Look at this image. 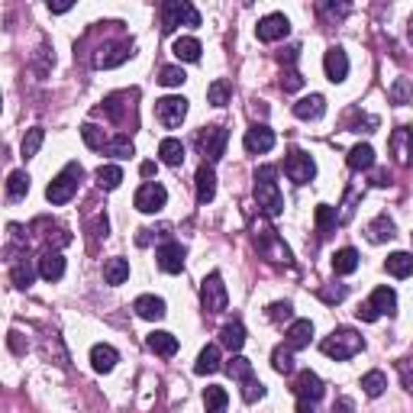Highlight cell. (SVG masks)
Segmentation results:
<instances>
[{"instance_id":"cell-1","label":"cell","mask_w":413,"mask_h":413,"mask_svg":"<svg viewBox=\"0 0 413 413\" xmlns=\"http://www.w3.org/2000/svg\"><path fill=\"white\" fill-rule=\"evenodd\" d=\"M275 175L278 171L271 168V165H261V168L255 171V204H259L268 216H278L284 210V197H281V191H278Z\"/></svg>"},{"instance_id":"cell-2","label":"cell","mask_w":413,"mask_h":413,"mask_svg":"<svg viewBox=\"0 0 413 413\" xmlns=\"http://www.w3.org/2000/svg\"><path fill=\"white\" fill-rule=\"evenodd\" d=\"M81 178H85V168H81L78 161H68V165H65V168H61L58 175L49 181V187H46L49 204H55V207L68 204V200L78 194V184H81Z\"/></svg>"},{"instance_id":"cell-3","label":"cell","mask_w":413,"mask_h":413,"mask_svg":"<svg viewBox=\"0 0 413 413\" xmlns=\"http://www.w3.org/2000/svg\"><path fill=\"white\" fill-rule=\"evenodd\" d=\"M362 336L355 333V329H349V326H339V329H333L326 339L320 343V349H323V355H329V359H336V362H345V359H352L355 352H362Z\"/></svg>"},{"instance_id":"cell-4","label":"cell","mask_w":413,"mask_h":413,"mask_svg":"<svg viewBox=\"0 0 413 413\" xmlns=\"http://www.w3.org/2000/svg\"><path fill=\"white\" fill-rule=\"evenodd\" d=\"M178 26H200V13L187 4V0H168L161 7V30L175 32Z\"/></svg>"},{"instance_id":"cell-5","label":"cell","mask_w":413,"mask_h":413,"mask_svg":"<svg viewBox=\"0 0 413 413\" xmlns=\"http://www.w3.org/2000/svg\"><path fill=\"white\" fill-rule=\"evenodd\" d=\"M200 304H204L207 314H223L226 310V284H223L220 271L204 278V284H200Z\"/></svg>"},{"instance_id":"cell-6","label":"cell","mask_w":413,"mask_h":413,"mask_svg":"<svg viewBox=\"0 0 413 413\" xmlns=\"http://www.w3.org/2000/svg\"><path fill=\"white\" fill-rule=\"evenodd\" d=\"M284 171H288V178H291L294 184H310L316 175V165L314 159L307 152H300V149H291L288 152V159H284Z\"/></svg>"},{"instance_id":"cell-7","label":"cell","mask_w":413,"mask_h":413,"mask_svg":"<svg viewBox=\"0 0 413 413\" xmlns=\"http://www.w3.org/2000/svg\"><path fill=\"white\" fill-rule=\"evenodd\" d=\"M155 116H159V123L165 126V130H175V126H181L184 116H187V100H184V97H161V100H155Z\"/></svg>"},{"instance_id":"cell-8","label":"cell","mask_w":413,"mask_h":413,"mask_svg":"<svg viewBox=\"0 0 413 413\" xmlns=\"http://www.w3.org/2000/svg\"><path fill=\"white\" fill-rule=\"evenodd\" d=\"M165 200H168V191H165L159 181H146L136 191V210H142V214H159L161 207H165Z\"/></svg>"},{"instance_id":"cell-9","label":"cell","mask_w":413,"mask_h":413,"mask_svg":"<svg viewBox=\"0 0 413 413\" xmlns=\"http://www.w3.org/2000/svg\"><path fill=\"white\" fill-rule=\"evenodd\" d=\"M291 32V20L284 13H268L259 20V26H255V36L261 39V42H278V39H284Z\"/></svg>"},{"instance_id":"cell-10","label":"cell","mask_w":413,"mask_h":413,"mask_svg":"<svg viewBox=\"0 0 413 413\" xmlns=\"http://www.w3.org/2000/svg\"><path fill=\"white\" fill-rule=\"evenodd\" d=\"M226 139H230V132L223 130V126H210V130H204L197 136L200 149H204V155L210 161H220L223 152H226Z\"/></svg>"},{"instance_id":"cell-11","label":"cell","mask_w":413,"mask_h":413,"mask_svg":"<svg viewBox=\"0 0 413 413\" xmlns=\"http://www.w3.org/2000/svg\"><path fill=\"white\" fill-rule=\"evenodd\" d=\"M294 394H297V400H310V404H316V400L323 397V381L316 371H300L297 378H294Z\"/></svg>"},{"instance_id":"cell-12","label":"cell","mask_w":413,"mask_h":413,"mask_svg":"<svg viewBox=\"0 0 413 413\" xmlns=\"http://www.w3.org/2000/svg\"><path fill=\"white\" fill-rule=\"evenodd\" d=\"M323 68H326L329 81L339 85V81H345V75H349V55H345L339 46H333L326 55H323Z\"/></svg>"},{"instance_id":"cell-13","label":"cell","mask_w":413,"mask_h":413,"mask_svg":"<svg viewBox=\"0 0 413 413\" xmlns=\"http://www.w3.org/2000/svg\"><path fill=\"white\" fill-rule=\"evenodd\" d=\"M245 152H252V155H265L275 149V132L268 130V126H252V130L245 132Z\"/></svg>"},{"instance_id":"cell-14","label":"cell","mask_w":413,"mask_h":413,"mask_svg":"<svg viewBox=\"0 0 413 413\" xmlns=\"http://www.w3.org/2000/svg\"><path fill=\"white\" fill-rule=\"evenodd\" d=\"M155 259H159V268L161 271H168V275H178L184 268V245L181 242H165L155 252Z\"/></svg>"},{"instance_id":"cell-15","label":"cell","mask_w":413,"mask_h":413,"mask_svg":"<svg viewBox=\"0 0 413 413\" xmlns=\"http://www.w3.org/2000/svg\"><path fill=\"white\" fill-rule=\"evenodd\" d=\"M130 55H132V42H113V46L100 49L94 65H97V68H116V65H123Z\"/></svg>"},{"instance_id":"cell-16","label":"cell","mask_w":413,"mask_h":413,"mask_svg":"<svg viewBox=\"0 0 413 413\" xmlns=\"http://www.w3.org/2000/svg\"><path fill=\"white\" fill-rule=\"evenodd\" d=\"M323 113H326L323 94H310V97H300L297 104H294V116H300V120H320Z\"/></svg>"},{"instance_id":"cell-17","label":"cell","mask_w":413,"mask_h":413,"mask_svg":"<svg viewBox=\"0 0 413 413\" xmlns=\"http://www.w3.org/2000/svg\"><path fill=\"white\" fill-rule=\"evenodd\" d=\"M120 362V355H116V349L113 345H104V343H97L91 349V365H94V371H100V375H107V371H113V365Z\"/></svg>"},{"instance_id":"cell-18","label":"cell","mask_w":413,"mask_h":413,"mask_svg":"<svg viewBox=\"0 0 413 413\" xmlns=\"http://www.w3.org/2000/svg\"><path fill=\"white\" fill-rule=\"evenodd\" d=\"M132 310H136L142 320H161V316H165V300L155 297V294H142V297H136Z\"/></svg>"},{"instance_id":"cell-19","label":"cell","mask_w":413,"mask_h":413,"mask_svg":"<svg viewBox=\"0 0 413 413\" xmlns=\"http://www.w3.org/2000/svg\"><path fill=\"white\" fill-rule=\"evenodd\" d=\"M310 336H314V323L310 320H294L291 329H288V349H307L310 345Z\"/></svg>"},{"instance_id":"cell-20","label":"cell","mask_w":413,"mask_h":413,"mask_svg":"<svg viewBox=\"0 0 413 413\" xmlns=\"http://www.w3.org/2000/svg\"><path fill=\"white\" fill-rule=\"evenodd\" d=\"M390 149H394V155H397L400 165H407V161L413 159V132L407 130V126L394 130V136H390Z\"/></svg>"},{"instance_id":"cell-21","label":"cell","mask_w":413,"mask_h":413,"mask_svg":"<svg viewBox=\"0 0 413 413\" xmlns=\"http://www.w3.org/2000/svg\"><path fill=\"white\" fill-rule=\"evenodd\" d=\"M216 197V175L210 165H200L197 168V200L200 204H210Z\"/></svg>"},{"instance_id":"cell-22","label":"cell","mask_w":413,"mask_h":413,"mask_svg":"<svg viewBox=\"0 0 413 413\" xmlns=\"http://www.w3.org/2000/svg\"><path fill=\"white\" fill-rule=\"evenodd\" d=\"M220 345H226L230 352H239L245 345V326L239 320H233V323H226V326L220 329Z\"/></svg>"},{"instance_id":"cell-23","label":"cell","mask_w":413,"mask_h":413,"mask_svg":"<svg viewBox=\"0 0 413 413\" xmlns=\"http://www.w3.org/2000/svg\"><path fill=\"white\" fill-rule=\"evenodd\" d=\"M39 275L46 278V281H58V278L65 275V259H61V252L42 255V259H39Z\"/></svg>"},{"instance_id":"cell-24","label":"cell","mask_w":413,"mask_h":413,"mask_svg":"<svg viewBox=\"0 0 413 413\" xmlns=\"http://www.w3.org/2000/svg\"><path fill=\"white\" fill-rule=\"evenodd\" d=\"M220 368H223L220 345H207L204 352L197 355V365H194V371H197V375H214V371H220Z\"/></svg>"},{"instance_id":"cell-25","label":"cell","mask_w":413,"mask_h":413,"mask_svg":"<svg viewBox=\"0 0 413 413\" xmlns=\"http://www.w3.org/2000/svg\"><path fill=\"white\" fill-rule=\"evenodd\" d=\"M368 304L375 307V314L378 316H384V314H394V310H397V294L390 291V288H375V294H371V300H368Z\"/></svg>"},{"instance_id":"cell-26","label":"cell","mask_w":413,"mask_h":413,"mask_svg":"<svg viewBox=\"0 0 413 413\" xmlns=\"http://www.w3.org/2000/svg\"><path fill=\"white\" fill-rule=\"evenodd\" d=\"M149 349H152L155 355H161V359H171V355L178 352V339L171 336V333H152V336H149Z\"/></svg>"},{"instance_id":"cell-27","label":"cell","mask_w":413,"mask_h":413,"mask_svg":"<svg viewBox=\"0 0 413 413\" xmlns=\"http://www.w3.org/2000/svg\"><path fill=\"white\" fill-rule=\"evenodd\" d=\"M171 52H175L178 61H197L200 58V42L194 36H181V39H175Z\"/></svg>"},{"instance_id":"cell-28","label":"cell","mask_w":413,"mask_h":413,"mask_svg":"<svg viewBox=\"0 0 413 413\" xmlns=\"http://www.w3.org/2000/svg\"><path fill=\"white\" fill-rule=\"evenodd\" d=\"M368 239L371 242H384V239H390L394 236V220H390L388 214H381V216H375V220L368 223Z\"/></svg>"},{"instance_id":"cell-29","label":"cell","mask_w":413,"mask_h":413,"mask_svg":"<svg viewBox=\"0 0 413 413\" xmlns=\"http://www.w3.org/2000/svg\"><path fill=\"white\" fill-rule=\"evenodd\" d=\"M130 278V261L126 259H107L104 261V281L107 284H123Z\"/></svg>"},{"instance_id":"cell-30","label":"cell","mask_w":413,"mask_h":413,"mask_svg":"<svg viewBox=\"0 0 413 413\" xmlns=\"http://www.w3.org/2000/svg\"><path fill=\"white\" fill-rule=\"evenodd\" d=\"M388 275H394V278H410V275H413V255H410V252H394V255H388Z\"/></svg>"},{"instance_id":"cell-31","label":"cell","mask_w":413,"mask_h":413,"mask_svg":"<svg viewBox=\"0 0 413 413\" xmlns=\"http://www.w3.org/2000/svg\"><path fill=\"white\" fill-rule=\"evenodd\" d=\"M371 165H375V149L371 146L362 142V146H355L352 152H349V168L352 171H368Z\"/></svg>"},{"instance_id":"cell-32","label":"cell","mask_w":413,"mask_h":413,"mask_svg":"<svg viewBox=\"0 0 413 413\" xmlns=\"http://www.w3.org/2000/svg\"><path fill=\"white\" fill-rule=\"evenodd\" d=\"M123 181V168L120 165H100L97 168V187L100 191H116Z\"/></svg>"},{"instance_id":"cell-33","label":"cell","mask_w":413,"mask_h":413,"mask_svg":"<svg viewBox=\"0 0 413 413\" xmlns=\"http://www.w3.org/2000/svg\"><path fill=\"white\" fill-rule=\"evenodd\" d=\"M226 404H230V397H226V390L223 388L210 384V388L204 390V410L207 413H226Z\"/></svg>"},{"instance_id":"cell-34","label":"cell","mask_w":413,"mask_h":413,"mask_svg":"<svg viewBox=\"0 0 413 413\" xmlns=\"http://www.w3.org/2000/svg\"><path fill=\"white\" fill-rule=\"evenodd\" d=\"M355 268H359V252H355V249H339V252L333 255V271H336V275H352Z\"/></svg>"},{"instance_id":"cell-35","label":"cell","mask_w":413,"mask_h":413,"mask_svg":"<svg viewBox=\"0 0 413 413\" xmlns=\"http://www.w3.org/2000/svg\"><path fill=\"white\" fill-rule=\"evenodd\" d=\"M159 155L165 165H181L184 161V146H181V139H161V146H159Z\"/></svg>"},{"instance_id":"cell-36","label":"cell","mask_w":413,"mask_h":413,"mask_svg":"<svg viewBox=\"0 0 413 413\" xmlns=\"http://www.w3.org/2000/svg\"><path fill=\"white\" fill-rule=\"evenodd\" d=\"M26 194H30V175H26V171H13V175L7 178V197L23 200Z\"/></svg>"},{"instance_id":"cell-37","label":"cell","mask_w":413,"mask_h":413,"mask_svg":"<svg viewBox=\"0 0 413 413\" xmlns=\"http://www.w3.org/2000/svg\"><path fill=\"white\" fill-rule=\"evenodd\" d=\"M271 368H275L278 375H291V371H294V349L278 345L275 352H271Z\"/></svg>"},{"instance_id":"cell-38","label":"cell","mask_w":413,"mask_h":413,"mask_svg":"<svg viewBox=\"0 0 413 413\" xmlns=\"http://www.w3.org/2000/svg\"><path fill=\"white\" fill-rule=\"evenodd\" d=\"M384 388H388V378H384V371H368V375L362 378V390H365L368 397H381Z\"/></svg>"},{"instance_id":"cell-39","label":"cell","mask_w":413,"mask_h":413,"mask_svg":"<svg viewBox=\"0 0 413 413\" xmlns=\"http://www.w3.org/2000/svg\"><path fill=\"white\" fill-rule=\"evenodd\" d=\"M223 368H226V375L236 378V381H245V378H252V362L242 359V355H233V359L226 362Z\"/></svg>"},{"instance_id":"cell-40","label":"cell","mask_w":413,"mask_h":413,"mask_svg":"<svg viewBox=\"0 0 413 413\" xmlns=\"http://www.w3.org/2000/svg\"><path fill=\"white\" fill-rule=\"evenodd\" d=\"M410 97H413V81L410 78H397L394 81V87H390V104H410Z\"/></svg>"},{"instance_id":"cell-41","label":"cell","mask_w":413,"mask_h":413,"mask_svg":"<svg viewBox=\"0 0 413 413\" xmlns=\"http://www.w3.org/2000/svg\"><path fill=\"white\" fill-rule=\"evenodd\" d=\"M316 226H320L323 236L336 230V207H329V204H320V207H316Z\"/></svg>"},{"instance_id":"cell-42","label":"cell","mask_w":413,"mask_h":413,"mask_svg":"<svg viewBox=\"0 0 413 413\" xmlns=\"http://www.w3.org/2000/svg\"><path fill=\"white\" fill-rule=\"evenodd\" d=\"M81 139H85L91 149H107V142H110V139L104 136V130L94 126V123H85V126H81Z\"/></svg>"},{"instance_id":"cell-43","label":"cell","mask_w":413,"mask_h":413,"mask_svg":"<svg viewBox=\"0 0 413 413\" xmlns=\"http://www.w3.org/2000/svg\"><path fill=\"white\" fill-rule=\"evenodd\" d=\"M10 278H13L16 288H30L32 278H36V271H32V265H30L26 259H20V261L13 265V271H10Z\"/></svg>"},{"instance_id":"cell-44","label":"cell","mask_w":413,"mask_h":413,"mask_svg":"<svg viewBox=\"0 0 413 413\" xmlns=\"http://www.w3.org/2000/svg\"><path fill=\"white\" fill-rule=\"evenodd\" d=\"M230 94H233V87H230V81H214V85H210V91H207V97H210V104H214V107H223V104H226V100H230Z\"/></svg>"},{"instance_id":"cell-45","label":"cell","mask_w":413,"mask_h":413,"mask_svg":"<svg viewBox=\"0 0 413 413\" xmlns=\"http://www.w3.org/2000/svg\"><path fill=\"white\" fill-rule=\"evenodd\" d=\"M42 139H46V132L39 130V126H32V130L26 132V136H23V146H20V149H23V159H32V155L39 152V146H42Z\"/></svg>"},{"instance_id":"cell-46","label":"cell","mask_w":413,"mask_h":413,"mask_svg":"<svg viewBox=\"0 0 413 413\" xmlns=\"http://www.w3.org/2000/svg\"><path fill=\"white\" fill-rule=\"evenodd\" d=\"M261 397H265V384H261L255 375L245 378L242 381V400L245 404H255V400H261Z\"/></svg>"},{"instance_id":"cell-47","label":"cell","mask_w":413,"mask_h":413,"mask_svg":"<svg viewBox=\"0 0 413 413\" xmlns=\"http://www.w3.org/2000/svg\"><path fill=\"white\" fill-rule=\"evenodd\" d=\"M159 81L165 87H181L184 81H187V75H184V68H178V65H168V68H161Z\"/></svg>"},{"instance_id":"cell-48","label":"cell","mask_w":413,"mask_h":413,"mask_svg":"<svg viewBox=\"0 0 413 413\" xmlns=\"http://www.w3.org/2000/svg\"><path fill=\"white\" fill-rule=\"evenodd\" d=\"M107 155H113V159H130L132 155V142L126 136H116L107 142Z\"/></svg>"},{"instance_id":"cell-49","label":"cell","mask_w":413,"mask_h":413,"mask_svg":"<svg viewBox=\"0 0 413 413\" xmlns=\"http://www.w3.org/2000/svg\"><path fill=\"white\" fill-rule=\"evenodd\" d=\"M281 87L288 94H294V91H300V87H304V78H300V71H294V68H288L281 75Z\"/></svg>"},{"instance_id":"cell-50","label":"cell","mask_w":413,"mask_h":413,"mask_svg":"<svg viewBox=\"0 0 413 413\" xmlns=\"http://www.w3.org/2000/svg\"><path fill=\"white\" fill-rule=\"evenodd\" d=\"M294 316V307L284 300V304H271L268 307V320H275V323H281V320H291Z\"/></svg>"},{"instance_id":"cell-51","label":"cell","mask_w":413,"mask_h":413,"mask_svg":"<svg viewBox=\"0 0 413 413\" xmlns=\"http://www.w3.org/2000/svg\"><path fill=\"white\" fill-rule=\"evenodd\" d=\"M397 371H400V378H404V388L413 394V359H400Z\"/></svg>"},{"instance_id":"cell-52","label":"cell","mask_w":413,"mask_h":413,"mask_svg":"<svg viewBox=\"0 0 413 413\" xmlns=\"http://www.w3.org/2000/svg\"><path fill=\"white\" fill-rule=\"evenodd\" d=\"M343 297H345V288H343V284H339V288H326V291H323V300H329V304H339Z\"/></svg>"},{"instance_id":"cell-53","label":"cell","mask_w":413,"mask_h":413,"mask_svg":"<svg viewBox=\"0 0 413 413\" xmlns=\"http://www.w3.org/2000/svg\"><path fill=\"white\" fill-rule=\"evenodd\" d=\"M355 314H359V320H365V323H375V320H378V314H375V307L368 304V300H365V304H362V307H359V310H355Z\"/></svg>"},{"instance_id":"cell-54","label":"cell","mask_w":413,"mask_h":413,"mask_svg":"<svg viewBox=\"0 0 413 413\" xmlns=\"http://www.w3.org/2000/svg\"><path fill=\"white\" fill-rule=\"evenodd\" d=\"M333 413H355V404H352V397H339L336 404H333Z\"/></svg>"},{"instance_id":"cell-55","label":"cell","mask_w":413,"mask_h":413,"mask_svg":"<svg viewBox=\"0 0 413 413\" xmlns=\"http://www.w3.org/2000/svg\"><path fill=\"white\" fill-rule=\"evenodd\" d=\"M297 413H320V410H316V404H310V400H297Z\"/></svg>"},{"instance_id":"cell-56","label":"cell","mask_w":413,"mask_h":413,"mask_svg":"<svg viewBox=\"0 0 413 413\" xmlns=\"http://www.w3.org/2000/svg\"><path fill=\"white\" fill-rule=\"evenodd\" d=\"M139 171H142V178H152L155 175V161H142V168Z\"/></svg>"},{"instance_id":"cell-57","label":"cell","mask_w":413,"mask_h":413,"mask_svg":"<svg viewBox=\"0 0 413 413\" xmlns=\"http://www.w3.org/2000/svg\"><path fill=\"white\" fill-rule=\"evenodd\" d=\"M49 10H52V13H68L71 4H49Z\"/></svg>"},{"instance_id":"cell-58","label":"cell","mask_w":413,"mask_h":413,"mask_svg":"<svg viewBox=\"0 0 413 413\" xmlns=\"http://www.w3.org/2000/svg\"><path fill=\"white\" fill-rule=\"evenodd\" d=\"M407 36H410V42H413V16H410V30H407Z\"/></svg>"}]
</instances>
